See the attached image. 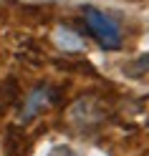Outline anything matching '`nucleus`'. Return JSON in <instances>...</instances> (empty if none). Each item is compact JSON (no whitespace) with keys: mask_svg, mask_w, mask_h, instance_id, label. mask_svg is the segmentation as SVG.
<instances>
[{"mask_svg":"<svg viewBox=\"0 0 149 156\" xmlns=\"http://www.w3.org/2000/svg\"><path fill=\"white\" fill-rule=\"evenodd\" d=\"M84 18H86V25H88V30L94 33V38H99L106 48H116L119 45V28L106 13L96 10V8H86Z\"/></svg>","mask_w":149,"mask_h":156,"instance_id":"f257e3e1","label":"nucleus"}]
</instances>
